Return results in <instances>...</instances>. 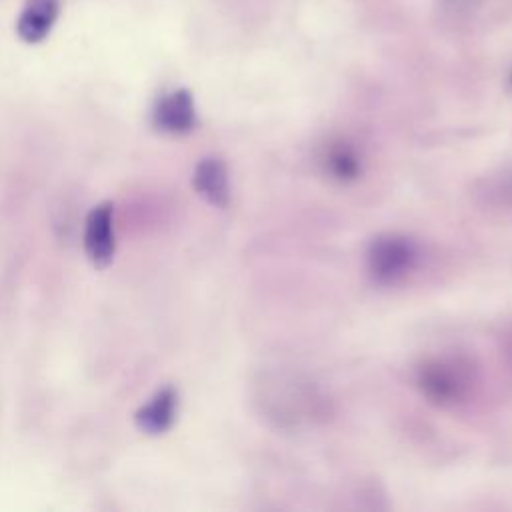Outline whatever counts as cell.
Returning a JSON list of instances; mask_svg holds the SVG:
<instances>
[{
  "label": "cell",
  "instance_id": "52a82bcc",
  "mask_svg": "<svg viewBox=\"0 0 512 512\" xmlns=\"http://www.w3.org/2000/svg\"><path fill=\"white\" fill-rule=\"evenodd\" d=\"M192 188L214 208H226L230 204V174L228 166L218 156L202 158L192 172Z\"/></svg>",
  "mask_w": 512,
  "mask_h": 512
},
{
  "label": "cell",
  "instance_id": "9c48e42d",
  "mask_svg": "<svg viewBox=\"0 0 512 512\" xmlns=\"http://www.w3.org/2000/svg\"><path fill=\"white\" fill-rule=\"evenodd\" d=\"M60 14V0H26L16 20V34L26 44H40L52 32Z\"/></svg>",
  "mask_w": 512,
  "mask_h": 512
},
{
  "label": "cell",
  "instance_id": "7a4b0ae2",
  "mask_svg": "<svg viewBox=\"0 0 512 512\" xmlns=\"http://www.w3.org/2000/svg\"><path fill=\"white\" fill-rule=\"evenodd\" d=\"M412 382L430 406L458 410L476 398L480 390V368L464 352H436L424 356L414 366Z\"/></svg>",
  "mask_w": 512,
  "mask_h": 512
},
{
  "label": "cell",
  "instance_id": "3957f363",
  "mask_svg": "<svg viewBox=\"0 0 512 512\" xmlns=\"http://www.w3.org/2000/svg\"><path fill=\"white\" fill-rule=\"evenodd\" d=\"M420 260V244L402 232H382L374 236L364 252L366 274L378 286L406 282L418 270Z\"/></svg>",
  "mask_w": 512,
  "mask_h": 512
},
{
  "label": "cell",
  "instance_id": "8fae6325",
  "mask_svg": "<svg viewBox=\"0 0 512 512\" xmlns=\"http://www.w3.org/2000/svg\"><path fill=\"white\" fill-rule=\"evenodd\" d=\"M500 354L512 374V322L500 334Z\"/></svg>",
  "mask_w": 512,
  "mask_h": 512
},
{
  "label": "cell",
  "instance_id": "277c9868",
  "mask_svg": "<svg viewBox=\"0 0 512 512\" xmlns=\"http://www.w3.org/2000/svg\"><path fill=\"white\" fill-rule=\"evenodd\" d=\"M316 164L324 178L332 184L348 186L358 182L366 172V150L364 146L344 134L326 138L316 150Z\"/></svg>",
  "mask_w": 512,
  "mask_h": 512
},
{
  "label": "cell",
  "instance_id": "ba28073f",
  "mask_svg": "<svg viewBox=\"0 0 512 512\" xmlns=\"http://www.w3.org/2000/svg\"><path fill=\"white\" fill-rule=\"evenodd\" d=\"M176 414H178V392L172 386H164L134 414V422L140 432L150 436H160L174 426Z\"/></svg>",
  "mask_w": 512,
  "mask_h": 512
},
{
  "label": "cell",
  "instance_id": "7c38bea8",
  "mask_svg": "<svg viewBox=\"0 0 512 512\" xmlns=\"http://www.w3.org/2000/svg\"><path fill=\"white\" fill-rule=\"evenodd\" d=\"M510 82H512V78H510Z\"/></svg>",
  "mask_w": 512,
  "mask_h": 512
},
{
  "label": "cell",
  "instance_id": "6da1fadb",
  "mask_svg": "<svg viewBox=\"0 0 512 512\" xmlns=\"http://www.w3.org/2000/svg\"><path fill=\"white\" fill-rule=\"evenodd\" d=\"M256 412L278 430H298L328 418L330 398L310 378L290 370H266L254 382Z\"/></svg>",
  "mask_w": 512,
  "mask_h": 512
},
{
  "label": "cell",
  "instance_id": "5b68a950",
  "mask_svg": "<svg viewBox=\"0 0 512 512\" xmlns=\"http://www.w3.org/2000/svg\"><path fill=\"white\" fill-rule=\"evenodd\" d=\"M152 124L158 132L182 136L196 128L198 116L194 98L186 88H176L162 94L152 110Z\"/></svg>",
  "mask_w": 512,
  "mask_h": 512
},
{
  "label": "cell",
  "instance_id": "30bf717a",
  "mask_svg": "<svg viewBox=\"0 0 512 512\" xmlns=\"http://www.w3.org/2000/svg\"><path fill=\"white\" fill-rule=\"evenodd\" d=\"M478 192L490 206H504L506 210H512V170L484 180Z\"/></svg>",
  "mask_w": 512,
  "mask_h": 512
},
{
  "label": "cell",
  "instance_id": "8992f818",
  "mask_svg": "<svg viewBox=\"0 0 512 512\" xmlns=\"http://www.w3.org/2000/svg\"><path fill=\"white\" fill-rule=\"evenodd\" d=\"M114 222H112V204L102 202L94 206L86 216L84 226V250L88 260L96 268H106L114 258Z\"/></svg>",
  "mask_w": 512,
  "mask_h": 512
}]
</instances>
